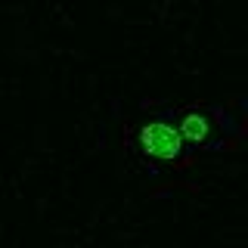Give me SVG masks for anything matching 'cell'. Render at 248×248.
<instances>
[{"instance_id":"obj_1","label":"cell","mask_w":248,"mask_h":248,"mask_svg":"<svg viewBox=\"0 0 248 248\" xmlns=\"http://www.w3.org/2000/svg\"><path fill=\"white\" fill-rule=\"evenodd\" d=\"M177 130H180L186 149H227L239 137L236 121L223 108L211 106H189L183 112H170Z\"/></svg>"},{"instance_id":"obj_2","label":"cell","mask_w":248,"mask_h":248,"mask_svg":"<svg viewBox=\"0 0 248 248\" xmlns=\"http://www.w3.org/2000/svg\"><path fill=\"white\" fill-rule=\"evenodd\" d=\"M137 146L140 152L146 155V158L158 161V165H186V158H189V149H186L180 130H177L174 118H170V112H161L155 115V118L143 121L137 130Z\"/></svg>"}]
</instances>
